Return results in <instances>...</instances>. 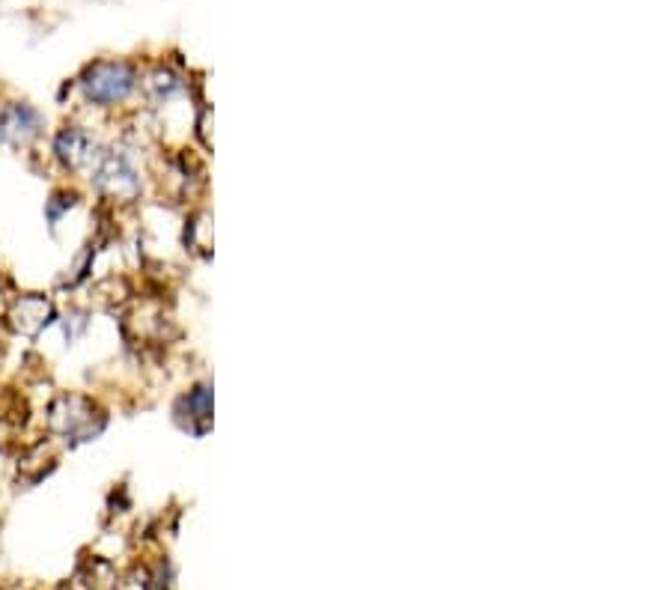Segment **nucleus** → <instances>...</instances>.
<instances>
[{"instance_id":"423d86ee","label":"nucleus","mask_w":670,"mask_h":590,"mask_svg":"<svg viewBox=\"0 0 670 590\" xmlns=\"http://www.w3.org/2000/svg\"><path fill=\"white\" fill-rule=\"evenodd\" d=\"M52 301L42 299V296H21V299L12 304V322H15L24 334L42 332V329L52 322Z\"/></svg>"},{"instance_id":"20e7f679","label":"nucleus","mask_w":670,"mask_h":590,"mask_svg":"<svg viewBox=\"0 0 670 590\" xmlns=\"http://www.w3.org/2000/svg\"><path fill=\"white\" fill-rule=\"evenodd\" d=\"M42 116L33 111L31 104H7L0 111V144L7 146H27L33 137L40 135Z\"/></svg>"},{"instance_id":"f257e3e1","label":"nucleus","mask_w":670,"mask_h":590,"mask_svg":"<svg viewBox=\"0 0 670 590\" xmlns=\"http://www.w3.org/2000/svg\"><path fill=\"white\" fill-rule=\"evenodd\" d=\"M81 87L87 99L96 104L123 102L125 96L134 90V69L129 63L102 60L87 69Z\"/></svg>"},{"instance_id":"f03ea898","label":"nucleus","mask_w":670,"mask_h":590,"mask_svg":"<svg viewBox=\"0 0 670 590\" xmlns=\"http://www.w3.org/2000/svg\"><path fill=\"white\" fill-rule=\"evenodd\" d=\"M90 174H93V182L99 186V191H104L108 197H116V200H132L141 191V179H137L132 158L125 153H116V149H108V153L99 149Z\"/></svg>"},{"instance_id":"39448f33","label":"nucleus","mask_w":670,"mask_h":590,"mask_svg":"<svg viewBox=\"0 0 670 590\" xmlns=\"http://www.w3.org/2000/svg\"><path fill=\"white\" fill-rule=\"evenodd\" d=\"M54 153H57V158H60L69 170H90L96 156H99V146L90 141V135H83L81 129H66V132L57 137Z\"/></svg>"},{"instance_id":"7ed1b4c3","label":"nucleus","mask_w":670,"mask_h":590,"mask_svg":"<svg viewBox=\"0 0 670 590\" xmlns=\"http://www.w3.org/2000/svg\"><path fill=\"white\" fill-rule=\"evenodd\" d=\"M54 430L66 438L83 442V435H93L99 426H93V409L81 397H63L52 409Z\"/></svg>"}]
</instances>
